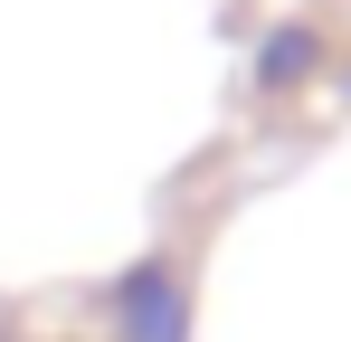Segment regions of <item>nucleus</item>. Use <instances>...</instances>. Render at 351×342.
<instances>
[{"label":"nucleus","instance_id":"obj_1","mask_svg":"<svg viewBox=\"0 0 351 342\" xmlns=\"http://www.w3.org/2000/svg\"><path fill=\"white\" fill-rule=\"evenodd\" d=\"M114 333L123 342H190V295H180L171 257H143L114 285Z\"/></svg>","mask_w":351,"mask_h":342},{"label":"nucleus","instance_id":"obj_2","mask_svg":"<svg viewBox=\"0 0 351 342\" xmlns=\"http://www.w3.org/2000/svg\"><path fill=\"white\" fill-rule=\"evenodd\" d=\"M304 67H313V38L294 29V38H276V48H266V86H285V76H304Z\"/></svg>","mask_w":351,"mask_h":342}]
</instances>
